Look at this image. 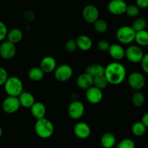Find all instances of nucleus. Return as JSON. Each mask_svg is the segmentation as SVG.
<instances>
[{
    "instance_id": "nucleus-1",
    "label": "nucleus",
    "mask_w": 148,
    "mask_h": 148,
    "mask_svg": "<svg viewBox=\"0 0 148 148\" xmlns=\"http://www.w3.org/2000/svg\"><path fill=\"white\" fill-rule=\"evenodd\" d=\"M104 75L109 84L118 85L121 84L126 77V69L121 63L111 62L104 67Z\"/></svg>"
},
{
    "instance_id": "nucleus-2",
    "label": "nucleus",
    "mask_w": 148,
    "mask_h": 148,
    "mask_svg": "<svg viewBox=\"0 0 148 148\" xmlns=\"http://www.w3.org/2000/svg\"><path fill=\"white\" fill-rule=\"evenodd\" d=\"M34 130L38 137L42 139H48L54 133V125L48 119L42 118L37 119L34 126Z\"/></svg>"
},
{
    "instance_id": "nucleus-3",
    "label": "nucleus",
    "mask_w": 148,
    "mask_h": 148,
    "mask_svg": "<svg viewBox=\"0 0 148 148\" xmlns=\"http://www.w3.org/2000/svg\"><path fill=\"white\" fill-rule=\"evenodd\" d=\"M4 88L7 95L18 97L23 92V83L17 77H9L4 84Z\"/></svg>"
},
{
    "instance_id": "nucleus-4",
    "label": "nucleus",
    "mask_w": 148,
    "mask_h": 148,
    "mask_svg": "<svg viewBox=\"0 0 148 148\" xmlns=\"http://www.w3.org/2000/svg\"><path fill=\"white\" fill-rule=\"evenodd\" d=\"M136 31L131 26L124 25L119 27L116 32V38L122 44H130L134 41Z\"/></svg>"
},
{
    "instance_id": "nucleus-5",
    "label": "nucleus",
    "mask_w": 148,
    "mask_h": 148,
    "mask_svg": "<svg viewBox=\"0 0 148 148\" xmlns=\"http://www.w3.org/2000/svg\"><path fill=\"white\" fill-rule=\"evenodd\" d=\"M73 70L70 65L64 64L57 66L54 71V76L58 82H65L69 80L73 76Z\"/></svg>"
},
{
    "instance_id": "nucleus-6",
    "label": "nucleus",
    "mask_w": 148,
    "mask_h": 148,
    "mask_svg": "<svg viewBox=\"0 0 148 148\" xmlns=\"http://www.w3.org/2000/svg\"><path fill=\"white\" fill-rule=\"evenodd\" d=\"M144 52L141 46L138 45H131L126 49L125 57L133 64L140 63L144 56Z\"/></svg>"
},
{
    "instance_id": "nucleus-7",
    "label": "nucleus",
    "mask_w": 148,
    "mask_h": 148,
    "mask_svg": "<svg viewBox=\"0 0 148 148\" xmlns=\"http://www.w3.org/2000/svg\"><path fill=\"white\" fill-rule=\"evenodd\" d=\"M128 84L134 90H141L145 87L146 79L143 74L139 72H133L128 76Z\"/></svg>"
},
{
    "instance_id": "nucleus-8",
    "label": "nucleus",
    "mask_w": 148,
    "mask_h": 148,
    "mask_svg": "<svg viewBox=\"0 0 148 148\" xmlns=\"http://www.w3.org/2000/svg\"><path fill=\"white\" fill-rule=\"evenodd\" d=\"M84 112L85 106L81 101L74 100L68 106V114L72 119H79L84 116Z\"/></svg>"
},
{
    "instance_id": "nucleus-9",
    "label": "nucleus",
    "mask_w": 148,
    "mask_h": 148,
    "mask_svg": "<svg viewBox=\"0 0 148 148\" xmlns=\"http://www.w3.org/2000/svg\"><path fill=\"white\" fill-rule=\"evenodd\" d=\"M20 106H20L18 97L10 96V95L4 98L2 104H1L2 110L6 114H12L17 112Z\"/></svg>"
},
{
    "instance_id": "nucleus-10",
    "label": "nucleus",
    "mask_w": 148,
    "mask_h": 148,
    "mask_svg": "<svg viewBox=\"0 0 148 148\" xmlns=\"http://www.w3.org/2000/svg\"><path fill=\"white\" fill-rule=\"evenodd\" d=\"M17 49L15 43L9 40H3L0 45V56L5 60H10L15 57Z\"/></svg>"
},
{
    "instance_id": "nucleus-11",
    "label": "nucleus",
    "mask_w": 148,
    "mask_h": 148,
    "mask_svg": "<svg viewBox=\"0 0 148 148\" xmlns=\"http://www.w3.org/2000/svg\"><path fill=\"white\" fill-rule=\"evenodd\" d=\"M82 17L86 23L93 24L100 17V12L98 8L93 4L86 5L82 11Z\"/></svg>"
},
{
    "instance_id": "nucleus-12",
    "label": "nucleus",
    "mask_w": 148,
    "mask_h": 148,
    "mask_svg": "<svg viewBox=\"0 0 148 148\" xmlns=\"http://www.w3.org/2000/svg\"><path fill=\"white\" fill-rule=\"evenodd\" d=\"M86 98L91 104L95 105L100 103L103 98L102 90L93 85L86 91Z\"/></svg>"
},
{
    "instance_id": "nucleus-13",
    "label": "nucleus",
    "mask_w": 148,
    "mask_h": 148,
    "mask_svg": "<svg viewBox=\"0 0 148 148\" xmlns=\"http://www.w3.org/2000/svg\"><path fill=\"white\" fill-rule=\"evenodd\" d=\"M127 5L124 0H111L107 4V10L111 14L120 15L126 12Z\"/></svg>"
},
{
    "instance_id": "nucleus-14",
    "label": "nucleus",
    "mask_w": 148,
    "mask_h": 148,
    "mask_svg": "<svg viewBox=\"0 0 148 148\" xmlns=\"http://www.w3.org/2000/svg\"><path fill=\"white\" fill-rule=\"evenodd\" d=\"M73 132L78 138L86 139L91 134V128L86 123L81 121L74 126Z\"/></svg>"
},
{
    "instance_id": "nucleus-15",
    "label": "nucleus",
    "mask_w": 148,
    "mask_h": 148,
    "mask_svg": "<svg viewBox=\"0 0 148 148\" xmlns=\"http://www.w3.org/2000/svg\"><path fill=\"white\" fill-rule=\"evenodd\" d=\"M57 66V61L53 56H44L41 61L40 68L45 74L54 72Z\"/></svg>"
},
{
    "instance_id": "nucleus-16",
    "label": "nucleus",
    "mask_w": 148,
    "mask_h": 148,
    "mask_svg": "<svg viewBox=\"0 0 148 148\" xmlns=\"http://www.w3.org/2000/svg\"><path fill=\"white\" fill-rule=\"evenodd\" d=\"M108 52L112 59H114L115 61H119L125 57L126 49H124V48L120 44L113 43V44H110Z\"/></svg>"
},
{
    "instance_id": "nucleus-17",
    "label": "nucleus",
    "mask_w": 148,
    "mask_h": 148,
    "mask_svg": "<svg viewBox=\"0 0 148 148\" xmlns=\"http://www.w3.org/2000/svg\"><path fill=\"white\" fill-rule=\"evenodd\" d=\"M94 78L86 72L78 75L76 79V85L79 88L83 90H87L93 86Z\"/></svg>"
},
{
    "instance_id": "nucleus-18",
    "label": "nucleus",
    "mask_w": 148,
    "mask_h": 148,
    "mask_svg": "<svg viewBox=\"0 0 148 148\" xmlns=\"http://www.w3.org/2000/svg\"><path fill=\"white\" fill-rule=\"evenodd\" d=\"M31 115L37 119L44 118L46 113V108L44 104L41 102H35L30 108Z\"/></svg>"
},
{
    "instance_id": "nucleus-19",
    "label": "nucleus",
    "mask_w": 148,
    "mask_h": 148,
    "mask_svg": "<svg viewBox=\"0 0 148 148\" xmlns=\"http://www.w3.org/2000/svg\"><path fill=\"white\" fill-rule=\"evenodd\" d=\"M77 47L83 51H87L92 47L93 42L91 38L86 35H81L76 39Z\"/></svg>"
},
{
    "instance_id": "nucleus-20",
    "label": "nucleus",
    "mask_w": 148,
    "mask_h": 148,
    "mask_svg": "<svg viewBox=\"0 0 148 148\" xmlns=\"http://www.w3.org/2000/svg\"><path fill=\"white\" fill-rule=\"evenodd\" d=\"M18 99L20 101V106L26 108H30L33 106V104L36 102L33 94L29 92H26V91H23L19 95Z\"/></svg>"
},
{
    "instance_id": "nucleus-21",
    "label": "nucleus",
    "mask_w": 148,
    "mask_h": 148,
    "mask_svg": "<svg viewBox=\"0 0 148 148\" xmlns=\"http://www.w3.org/2000/svg\"><path fill=\"white\" fill-rule=\"evenodd\" d=\"M7 40L15 43V44L20 43L23 38V31L19 28L12 29L7 33Z\"/></svg>"
},
{
    "instance_id": "nucleus-22",
    "label": "nucleus",
    "mask_w": 148,
    "mask_h": 148,
    "mask_svg": "<svg viewBox=\"0 0 148 148\" xmlns=\"http://www.w3.org/2000/svg\"><path fill=\"white\" fill-rule=\"evenodd\" d=\"M102 146L104 148H113L116 143L115 136L110 132L104 133L100 140Z\"/></svg>"
},
{
    "instance_id": "nucleus-23",
    "label": "nucleus",
    "mask_w": 148,
    "mask_h": 148,
    "mask_svg": "<svg viewBox=\"0 0 148 148\" xmlns=\"http://www.w3.org/2000/svg\"><path fill=\"white\" fill-rule=\"evenodd\" d=\"M134 41L136 42L138 46H148V31L145 30H139L136 32Z\"/></svg>"
},
{
    "instance_id": "nucleus-24",
    "label": "nucleus",
    "mask_w": 148,
    "mask_h": 148,
    "mask_svg": "<svg viewBox=\"0 0 148 148\" xmlns=\"http://www.w3.org/2000/svg\"><path fill=\"white\" fill-rule=\"evenodd\" d=\"M86 72L94 78L96 77L101 76V75H104V67L102 66L101 64H91L87 66L86 69Z\"/></svg>"
},
{
    "instance_id": "nucleus-25",
    "label": "nucleus",
    "mask_w": 148,
    "mask_h": 148,
    "mask_svg": "<svg viewBox=\"0 0 148 148\" xmlns=\"http://www.w3.org/2000/svg\"><path fill=\"white\" fill-rule=\"evenodd\" d=\"M44 72H43L41 69L38 66H35V67L31 68L30 70L28 71V78L33 82H39L41 80L44 76Z\"/></svg>"
},
{
    "instance_id": "nucleus-26",
    "label": "nucleus",
    "mask_w": 148,
    "mask_h": 148,
    "mask_svg": "<svg viewBox=\"0 0 148 148\" xmlns=\"http://www.w3.org/2000/svg\"><path fill=\"white\" fill-rule=\"evenodd\" d=\"M147 127L142 121H136L132 125L131 127V132L136 137H141L144 135L146 132Z\"/></svg>"
},
{
    "instance_id": "nucleus-27",
    "label": "nucleus",
    "mask_w": 148,
    "mask_h": 148,
    "mask_svg": "<svg viewBox=\"0 0 148 148\" xmlns=\"http://www.w3.org/2000/svg\"><path fill=\"white\" fill-rule=\"evenodd\" d=\"M131 103L134 106L141 107L145 104V96L141 91L137 90L132 95Z\"/></svg>"
},
{
    "instance_id": "nucleus-28",
    "label": "nucleus",
    "mask_w": 148,
    "mask_h": 148,
    "mask_svg": "<svg viewBox=\"0 0 148 148\" xmlns=\"http://www.w3.org/2000/svg\"><path fill=\"white\" fill-rule=\"evenodd\" d=\"M147 25V21L143 17H136L132 23L131 27L136 32L146 29Z\"/></svg>"
},
{
    "instance_id": "nucleus-29",
    "label": "nucleus",
    "mask_w": 148,
    "mask_h": 148,
    "mask_svg": "<svg viewBox=\"0 0 148 148\" xmlns=\"http://www.w3.org/2000/svg\"><path fill=\"white\" fill-rule=\"evenodd\" d=\"M94 28L96 32L99 33H104L108 29V24L107 22L102 19H98L94 23Z\"/></svg>"
},
{
    "instance_id": "nucleus-30",
    "label": "nucleus",
    "mask_w": 148,
    "mask_h": 148,
    "mask_svg": "<svg viewBox=\"0 0 148 148\" xmlns=\"http://www.w3.org/2000/svg\"><path fill=\"white\" fill-rule=\"evenodd\" d=\"M108 85V81L106 79L105 76L104 75L94 77V81H93V85L94 86L97 87V88H100L101 90H104L107 88Z\"/></svg>"
},
{
    "instance_id": "nucleus-31",
    "label": "nucleus",
    "mask_w": 148,
    "mask_h": 148,
    "mask_svg": "<svg viewBox=\"0 0 148 148\" xmlns=\"http://www.w3.org/2000/svg\"><path fill=\"white\" fill-rule=\"evenodd\" d=\"M140 12V9L136 4L127 5L126 10V14L130 17H137Z\"/></svg>"
},
{
    "instance_id": "nucleus-32",
    "label": "nucleus",
    "mask_w": 148,
    "mask_h": 148,
    "mask_svg": "<svg viewBox=\"0 0 148 148\" xmlns=\"http://www.w3.org/2000/svg\"><path fill=\"white\" fill-rule=\"evenodd\" d=\"M135 143L131 139H123L118 144L116 148H135Z\"/></svg>"
},
{
    "instance_id": "nucleus-33",
    "label": "nucleus",
    "mask_w": 148,
    "mask_h": 148,
    "mask_svg": "<svg viewBox=\"0 0 148 148\" xmlns=\"http://www.w3.org/2000/svg\"><path fill=\"white\" fill-rule=\"evenodd\" d=\"M65 49L68 53H73L78 49L76 40L74 39H70V40H67L65 44Z\"/></svg>"
},
{
    "instance_id": "nucleus-34",
    "label": "nucleus",
    "mask_w": 148,
    "mask_h": 148,
    "mask_svg": "<svg viewBox=\"0 0 148 148\" xmlns=\"http://www.w3.org/2000/svg\"><path fill=\"white\" fill-rule=\"evenodd\" d=\"M97 46L100 51H108L109 48L110 46V43L106 40H100L97 43Z\"/></svg>"
},
{
    "instance_id": "nucleus-35",
    "label": "nucleus",
    "mask_w": 148,
    "mask_h": 148,
    "mask_svg": "<svg viewBox=\"0 0 148 148\" xmlns=\"http://www.w3.org/2000/svg\"><path fill=\"white\" fill-rule=\"evenodd\" d=\"M7 33L8 30L7 25L4 24V23L0 20V42L3 41L7 38Z\"/></svg>"
},
{
    "instance_id": "nucleus-36",
    "label": "nucleus",
    "mask_w": 148,
    "mask_h": 148,
    "mask_svg": "<svg viewBox=\"0 0 148 148\" xmlns=\"http://www.w3.org/2000/svg\"><path fill=\"white\" fill-rule=\"evenodd\" d=\"M8 77H9L7 71L4 67L0 66V86L4 85V84L5 83L6 80H7Z\"/></svg>"
},
{
    "instance_id": "nucleus-37",
    "label": "nucleus",
    "mask_w": 148,
    "mask_h": 148,
    "mask_svg": "<svg viewBox=\"0 0 148 148\" xmlns=\"http://www.w3.org/2000/svg\"><path fill=\"white\" fill-rule=\"evenodd\" d=\"M141 66L144 72L148 74V53L144 54L143 58L140 62Z\"/></svg>"
},
{
    "instance_id": "nucleus-38",
    "label": "nucleus",
    "mask_w": 148,
    "mask_h": 148,
    "mask_svg": "<svg viewBox=\"0 0 148 148\" xmlns=\"http://www.w3.org/2000/svg\"><path fill=\"white\" fill-rule=\"evenodd\" d=\"M136 5L139 9H146L148 7V0H136Z\"/></svg>"
},
{
    "instance_id": "nucleus-39",
    "label": "nucleus",
    "mask_w": 148,
    "mask_h": 148,
    "mask_svg": "<svg viewBox=\"0 0 148 148\" xmlns=\"http://www.w3.org/2000/svg\"><path fill=\"white\" fill-rule=\"evenodd\" d=\"M141 121L145 124V126L147 128H148V112L145 113V114L142 116Z\"/></svg>"
},
{
    "instance_id": "nucleus-40",
    "label": "nucleus",
    "mask_w": 148,
    "mask_h": 148,
    "mask_svg": "<svg viewBox=\"0 0 148 148\" xmlns=\"http://www.w3.org/2000/svg\"><path fill=\"white\" fill-rule=\"evenodd\" d=\"M2 134H3V130H2V128H1V127H0V138H1V136H2Z\"/></svg>"
}]
</instances>
